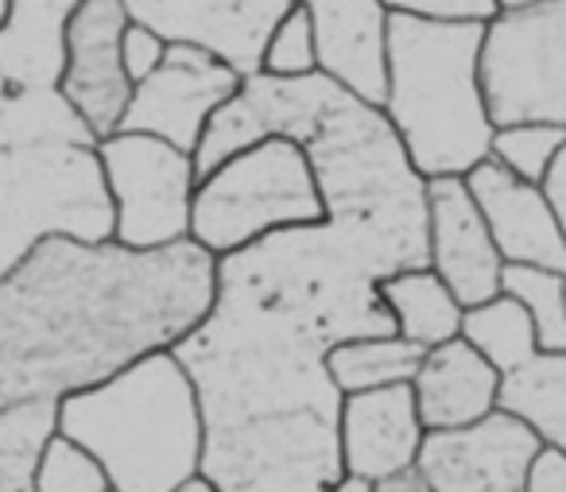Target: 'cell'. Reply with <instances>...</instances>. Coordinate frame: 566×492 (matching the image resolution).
Wrapping results in <instances>:
<instances>
[{"instance_id":"obj_1","label":"cell","mask_w":566,"mask_h":492,"mask_svg":"<svg viewBox=\"0 0 566 492\" xmlns=\"http://www.w3.org/2000/svg\"><path fill=\"white\" fill-rule=\"evenodd\" d=\"M331 326L218 260L210 314L175 345L202 407V465L218 492H326L338 481L342 391Z\"/></svg>"},{"instance_id":"obj_2","label":"cell","mask_w":566,"mask_h":492,"mask_svg":"<svg viewBox=\"0 0 566 492\" xmlns=\"http://www.w3.org/2000/svg\"><path fill=\"white\" fill-rule=\"evenodd\" d=\"M218 299L202 244L40 241L0 275V407L63 399L133 360L175 349Z\"/></svg>"},{"instance_id":"obj_3","label":"cell","mask_w":566,"mask_h":492,"mask_svg":"<svg viewBox=\"0 0 566 492\" xmlns=\"http://www.w3.org/2000/svg\"><path fill=\"white\" fill-rule=\"evenodd\" d=\"M268 136L300 144L323 195V221L380 272L427 264V179L380 105L354 97L323 71L303 78L244 74L198 140V179Z\"/></svg>"},{"instance_id":"obj_4","label":"cell","mask_w":566,"mask_h":492,"mask_svg":"<svg viewBox=\"0 0 566 492\" xmlns=\"http://www.w3.org/2000/svg\"><path fill=\"white\" fill-rule=\"evenodd\" d=\"M55 430L94 453L113 492H175L202 465V407L175 349L55 399Z\"/></svg>"},{"instance_id":"obj_5","label":"cell","mask_w":566,"mask_h":492,"mask_svg":"<svg viewBox=\"0 0 566 492\" xmlns=\"http://www.w3.org/2000/svg\"><path fill=\"white\" fill-rule=\"evenodd\" d=\"M481 20L388 12V86L380 109L423 179H462L489 159L496 125L481 94Z\"/></svg>"},{"instance_id":"obj_6","label":"cell","mask_w":566,"mask_h":492,"mask_svg":"<svg viewBox=\"0 0 566 492\" xmlns=\"http://www.w3.org/2000/svg\"><path fill=\"white\" fill-rule=\"evenodd\" d=\"M51 237H113L97 144L51 140L0 148V275Z\"/></svg>"},{"instance_id":"obj_7","label":"cell","mask_w":566,"mask_h":492,"mask_svg":"<svg viewBox=\"0 0 566 492\" xmlns=\"http://www.w3.org/2000/svg\"><path fill=\"white\" fill-rule=\"evenodd\" d=\"M315 221H323V195L307 156L295 140L268 136L198 179L190 241L213 257H229L268 233Z\"/></svg>"},{"instance_id":"obj_8","label":"cell","mask_w":566,"mask_h":492,"mask_svg":"<svg viewBox=\"0 0 566 492\" xmlns=\"http://www.w3.org/2000/svg\"><path fill=\"white\" fill-rule=\"evenodd\" d=\"M478 74L496 128H566V0L496 9L481 32Z\"/></svg>"},{"instance_id":"obj_9","label":"cell","mask_w":566,"mask_h":492,"mask_svg":"<svg viewBox=\"0 0 566 492\" xmlns=\"http://www.w3.org/2000/svg\"><path fill=\"white\" fill-rule=\"evenodd\" d=\"M97 164L113 206V241L128 249H164L190 237L195 156L144 133L97 140Z\"/></svg>"},{"instance_id":"obj_10","label":"cell","mask_w":566,"mask_h":492,"mask_svg":"<svg viewBox=\"0 0 566 492\" xmlns=\"http://www.w3.org/2000/svg\"><path fill=\"white\" fill-rule=\"evenodd\" d=\"M241 71L195 43H167V55L133 86L117 133H144L195 156L210 117L241 90Z\"/></svg>"},{"instance_id":"obj_11","label":"cell","mask_w":566,"mask_h":492,"mask_svg":"<svg viewBox=\"0 0 566 492\" xmlns=\"http://www.w3.org/2000/svg\"><path fill=\"white\" fill-rule=\"evenodd\" d=\"M128 12L120 0H82L66 24V63L59 94L94 140L117 133L133 97V82L120 63V32Z\"/></svg>"},{"instance_id":"obj_12","label":"cell","mask_w":566,"mask_h":492,"mask_svg":"<svg viewBox=\"0 0 566 492\" xmlns=\"http://www.w3.org/2000/svg\"><path fill=\"white\" fill-rule=\"evenodd\" d=\"M539 438L504 411L473 427L427 430L416 465L431 492H524Z\"/></svg>"},{"instance_id":"obj_13","label":"cell","mask_w":566,"mask_h":492,"mask_svg":"<svg viewBox=\"0 0 566 492\" xmlns=\"http://www.w3.org/2000/svg\"><path fill=\"white\" fill-rule=\"evenodd\" d=\"M128 20L156 28L167 43H195L233 71L256 74L272 24L295 0H120Z\"/></svg>"},{"instance_id":"obj_14","label":"cell","mask_w":566,"mask_h":492,"mask_svg":"<svg viewBox=\"0 0 566 492\" xmlns=\"http://www.w3.org/2000/svg\"><path fill=\"white\" fill-rule=\"evenodd\" d=\"M427 268L462 306L501 295L504 260L458 175L427 179Z\"/></svg>"},{"instance_id":"obj_15","label":"cell","mask_w":566,"mask_h":492,"mask_svg":"<svg viewBox=\"0 0 566 492\" xmlns=\"http://www.w3.org/2000/svg\"><path fill=\"white\" fill-rule=\"evenodd\" d=\"M504 264L566 272V237L539 182H524L496 159H481L462 175Z\"/></svg>"},{"instance_id":"obj_16","label":"cell","mask_w":566,"mask_h":492,"mask_svg":"<svg viewBox=\"0 0 566 492\" xmlns=\"http://www.w3.org/2000/svg\"><path fill=\"white\" fill-rule=\"evenodd\" d=\"M315 28L318 71L369 105L388 86V9L385 0H300Z\"/></svg>"},{"instance_id":"obj_17","label":"cell","mask_w":566,"mask_h":492,"mask_svg":"<svg viewBox=\"0 0 566 492\" xmlns=\"http://www.w3.org/2000/svg\"><path fill=\"white\" fill-rule=\"evenodd\" d=\"M423 435L427 430L419 422L411 384L342 396L338 446L346 473H361L377 481V477H388L403 465H416Z\"/></svg>"},{"instance_id":"obj_18","label":"cell","mask_w":566,"mask_h":492,"mask_svg":"<svg viewBox=\"0 0 566 492\" xmlns=\"http://www.w3.org/2000/svg\"><path fill=\"white\" fill-rule=\"evenodd\" d=\"M501 373L462 337H450L423 353V365L411 376V396L423 430L473 427L496 411Z\"/></svg>"},{"instance_id":"obj_19","label":"cell","mask_w":566,"mask_h":492,"mask_svg":"<svg viewBox=\"0 0 566 492\" xmlns=\"http://www.w3.org/2000/svg\"><path fill=\"white\" fill-rule=\"evenodd\" d=\"M82 0H12L0 28V78L4 86L59 90L66 63V24Z\"/></svg>"},{"instance_id":"obj_20","label":"cell","mask_w":566,"mask_h":492,"mask_svg":"<svg viewBox=\"0 0 566 492\" xmlns=\"http://www.w3.org/2000/svg\"><path fill=\"white\" fill-rule=\"evenodd\" d=\"M496 411L524 422L539 446L566 453V353H535L504 373Z\"/></svg>"},{"instance_id":"obj_21","label":"cell","mask_w":566,"mask_h":492,"mask_svg":"<svg viewBox=\"0 0 566 492\" xmlns=\"http://www.w3.org/2000/svg\"><path fill=\"white\" fill-rule=\"evenodd\" d=\"M377 291H380V303L392 314V326L400 337L423 345V349L458 337L465 306L450 295V287L427 264L385 275L377 283Z\"/></svg>"},{"instance_id":"obj_22","label":"cell","mask_w":566,"mask_h":492,"mask_svg":"<svg viewBox=\"0 0 566 492\" xmlns=\"http://www.w3.org/2000/svg\"><path fill=\"white\" fill-rule=\"evenodd\" d=\"M423 345L400 334L346 337V342H334L326 349V373L342 396L392 388V384H411V376L423 365Z\"/></svg>"},{"instance_id":"obj_23","label":"cell","mask_w":566,"mask_h":492,"mask_svg":"<svg viewBox=\"0 0 566 492\" xmlns=\"http://www.w3.org/2000/svg\"><path fill=\"white\" fill-rule=\"evenodd\" d=\"M458 337L470 342L501 376L512 373V368H520L524 360H532L535 353H539L532 318H527L524 306H520L512 295H504V291L478 306H465Z\"/></svg>"},{"instance_id":"obj_24","label":"cell","mask_w":566,"mask_h":492,"mask_svg":"<svg viewBox=\"0 0 566 492\" xmlns=\"http://www.w3.org/2000/svg\"><path fill=\"white\" fill-rule=\"evenodd\" d=\"M51 140H82L97 144L90 128L74 117V109L63 102L59 90H17L4 86L0 78V148L17 144H51Z\"/></svg>"},{"instance_id":"obj_25","label":"cell","mask_w":566,"mask_h":492,"mask_svg":"<svg viewBox=\"0 0 566 492\" xmlns=\"http://www.w3.org/2000/svg\"><path fill=\"white\" fill-rule=\"evenodd\" d=\"M55 435V399L0 407V492H35V465Z\"/></svg>"},{"instance_id":"obj_26","label":"cell","mask_w":566,"mask_h":492,"mask_svg":"<svg viewBox=\"0 0 566 492\" xmlns=\"http://www.w3.org/2000/svg\"><path fill=\"white\" fill-rule=\"evenodd\" d=\"M501 291L527 311L539 353H566V272L504 264Z\"/></svg>"},{"instance_id":"obj_27","label":"cell","mask_w":566,"mask_h":492,"mask_svg":"<svg viewBox=\"0 0 566 492\" xmlns=\"http://www.w3.org/2000/svg\"><path fill=\"white\" fill-rule=\"evenodd\" d=\"M566 148V128L558 125H504L493 128L489 159L524 182H543L558 151Z\"/></svg>"},{"instance_id":"obj_28","label":"cell","mask_w":566,"mask_h":492,"mask_svg":"<svg viewBox=\"0 0 566 492\" xmlns=\"http://www.w3.org/2000/svg\"><path fill=\"white\" fill-rule=\"evenodd\" d=\"M35 492H113V481L86 446L55 430L35 465Z\"/></svg>"},{"instance_id":"obj_29","label":"cell","mask_w":566,"mask_h":492,"mask_svg":"<svg viewBox=\"0 0 566 492\" xmlns=\"http://www.w3.org/2000/svg\"><path fill=\"white\" fill-rule=\"evenodd\" d=\"M318 71V55H315V28L311 17L295 0L292 9L283 12L272 24L260 51V74H272V78H303V74Z\"/></svg>"},{"instance_id":"obj_30","label":"cell","mask_w":566,"mask_h":492,"mask_svg":"<svg viewBox=\"0 0 566 492\" xmlns=\"http://www.w3.org/2000/svg\"><path fill=\"white\" fill-rule=\"evenodd\" d=\"M167 55V40L156 28L140 24V20H128L125 32H120V63H125L128 82H144Z\"/></svg>"},{"instance_id":"obj_31","label":"cell","mask_w":566,"mask_h":492,"mask_svg":"<svg viewBox=\"0 0 566 492\" xmlns=\"http://www.w3.org/2000/svg\"><path fill=\"white\" fill-rule=\"evenodd\" d=\"M388 12H411V17L434 20H481L496 17V0H385Z\"/></svg>"},{"instance_id":"obj_32","label":"cell","mask_w":566,"mask_h":492,"mask_svg":"<svg viewBox=\"0 0 566 492\" xmlns=\"http://www.w3.org/2000/svg\"><path fill=\"white\" fill-rule=\"evenodd\" d=\"M524 492H566V453L539 446L532 465H527Z\"/></svg>"},{"instance_id":"obj_33","label":"cell","mask_w":566,"mask_h":492,"mask_svg":"<svg viewBox=\"0 0 566 492\" xmlns=\"http://www.w3.org/2000/svg\"><path fill=\"white\" fill-rule=\"evenodd\" d=\"M373 492H431V484H427V477L419 465H403L388 477H377V481H373Z\"/></svg>"},{"instance_id":"obj_34","label":"cell","mask_w":566,"mask_h":492,"mask_svg":"<svg viewBox=\"0 0 566 492\" xmlns=\"http://www.w3.org/2000/svg\"><path fill=\"white\" fill-rule=\"evenodd\" d=\"M326 492H373V481H369V477H361V473H342Z\"/></svg>"},{"instance_id":"obj_35","label":"cell","mask_w":566,"mask_h":492,"mask_svg":"<svg viewBox=\"0 0 566 492\" xmlns=\"http://www.w3.org/2000/svg\"><path fill=\"white\" fill-rule=\"evenodd\" d=\"M175 492H218V489H213V484L206 481L202 473H195V477H190V481H182V484H179V489H175Z\"/></svg>"},{"instance_id":"obj_36","label":"cell","mask_w":566,"mask_h":492,"mask_svg":"<svg viewBox=\"0 0 566 492\" xmlns=\"http://www.w3.org/2000/svg\"><path fill=\"white\" fill-rule=\"evenodd\" d=\"M9 4L12 0H0V28H4V20H9Z\"/></svg>"},{"instance_id":"obj_37","label":"cell","mask_w":566,"mask_h":492,"mask_svg":"<svg viewBox=\"0 0 566 492\" xmlns=\"http://www.w3.org/2000/svg\"><path fill=\"white\" fill-rule=\"evenodd\" d=\"M516 4H527V0H496V9H516Z\"/></svg>"}]
</instances>
